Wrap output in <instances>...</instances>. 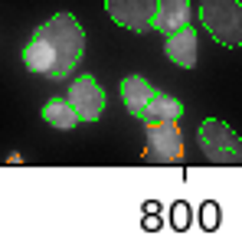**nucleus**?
<instances>
[{"mask_svg":"<svg viewBox=\"0 0 242 252\" xmlns=\"http://www.w3.org/2000/svg\"><path fill=\"white\" fill-rule=\"evenodd\" d=\"M85 56V30L72 13H56L46 20L43 27L33 30L27 49H23V63L30 72L46 75L53 82H62L79 69Z\"/></svg>","mask_w":242,"mask_h":252,"instance_id":"nucleus-1","label":"nucleus"},{"mask_svg":"<svg viewBox=\"0 0 242 252\" xmlns=\"http://www.w3.org/2000/svg\"><path fill=\"white\" fill-rule=\"evenodd\" d=\"M200 20L206 33L219 46H242V3L239 0H203L200 3Z\"/></svg>","mask_w":242,"mask_h":252,"instance_id":"nucleus-2","label":"nucleus"},{"mask_svg":"<svg viewBox=\"0 0 242 252\" xmlns=\"http://www.w3.org/2000/svg\"><path fill=\"white\" fill-rule=\"evenodd\" d=\"M196 141L213 164H242V138L219 118H206L196 131Z\"/></svg>","mask_w":242,"mask_h":252,"instance_id":"nucleus-3","label":"nucleus"},{"mask_svg":"<svg viewBox=\"0 0 242 252\" xmlns=\"http://www.w3.org/2000/svg\"><path fill=\"white\" fill-rule=\"evenodd\" d=\"M148 131V151L144 158L157 160V164H177L183 158V131L177 118H164V122H144Z\"/></svg>","mask_w":242,"mask_h":252,"instance_id":"nucleus-4","label":"nucleus"},{"mask_svg":"<svg viewBox=\"0 0 242 252\" xmlns=\"http://www.w3.org/2000/svg\"><path fill=\"white\" fill-rule=\"evenodd\" d=\"M105 10L118 27L131 30V33H148L154 30L157 0H105Z\"/></svg>","mask_w":242,"mask_h":252,"instance_id":"nucleus-5","label":"nucleus"},{"mask_svg":"<svg viewBox=\"0 0 242 252\" xmlns=\"http://www.w3.org/2000/svg\"><path fill=\"white\" fill-rule=\"evenodd\" d=\"M69 105L79 112V122H98L108 98H105V89L98 85L95 75H79L69 85Z\"/></svg>","mask_w":242,"mask_h":252,"instance_id":"nucleus-6","label":"nucleus"},{"mask_svg":"<svg viewBox=\"0 0 242 252\" xmlns=\"http://www.w3.org/2000/svg\"><path fill=\"white\" fill-rule=\"evenodd\" d=\"M164 53H167V59L174 65H180V69H193L196 65V30L186 23V27L167 33V39H164Z\"/></svg>","mask_w":242,"mask_h":252,"instance_id":"nucleus-7","label":"nucleus"},{"mask_svg":"<svg viewBox=\"0 0 242 252\" xmlns=\"http://www.w3.org/2000/svg\"><path fill=\"white\" fill-rule=\"evenodd\" d=\"M154 85L148 82V79H141V75H124L121 79V102L128 105V112L134 115V118H141L144 115V108H148V102L154 98Z\"/></svg>","mask_w":242,"mask_h":252,"instance_id":"nucleus-8","label":"nucleus"},{"mask_svg":"<svg viewBox=\"0 0 242 252\" xmlns=\"http://www.w3.org/2000/svg\"><path fill=\"white\" fill-rule=\"evenodd\" d=\"M190 23V3L186 0H160L157 3V17H154V30L157 33H174V30Z\"/></svg>","mask_w":242,"mask_h":252,"instance_id":"nucleus-9","label":"nucleus"},{"mask_svg":"<svg viewBox=\"0 0 242 252\" xmlns=\"http://www.w3.org/2000/svg\"><path fill=\"white\" fill-rule=\"evenodd\" d=\"M39 115H43L46 125H53V128H59V131H69V128L79 125V112L69 105V98H49Z\"/></svg>","mask_w":242,"mask_h":252,"instance_id":"nucleus-10","label":"nucleus"},{"mask_svg":"<svg viewBox=\"0 0 242 252\" xmlns=\"http://www.w3.org/2000/svg\"><path fill=\"white\" fill-rule=\"evenodd\" d=\"M183 115V105L174 98V95H164V92H154V98L148 102L141 122H164V118H180Z\"/></svg>","mask_w":242,"mask_h":252,"instance_id":"nucleus-11","label":"nucleus"},{"mask_svg":"<svg viewBox=\"0 0 242 252\" xmlns=\"http://www.w3.org/2000/svg\"><path fill=\"white\" fill-rule=\"evenodd\" d=\"M216 210H219L216 203H206L203 206V226H206V229H213V226L219 223V213H216Z\"/></svg>","mask_w":242,"mask_h":252,"instance_id":"nucleus-12","label":"nucleus"},{"mask_svg":"<svg viewBox=\"0 0 242 252\" xmlns=\"http://www.w3.org/2000/svg\"><path fill=\"white\" fill-rule=\"evenodd\" d=\"M186 223H190L186 203H177V206H174V226H177V229H186Z\"/></svg>","mask_w":242,"mask_h":252,"instance_id":"nucleus-13","label":"nucleus"}]
</instances>
